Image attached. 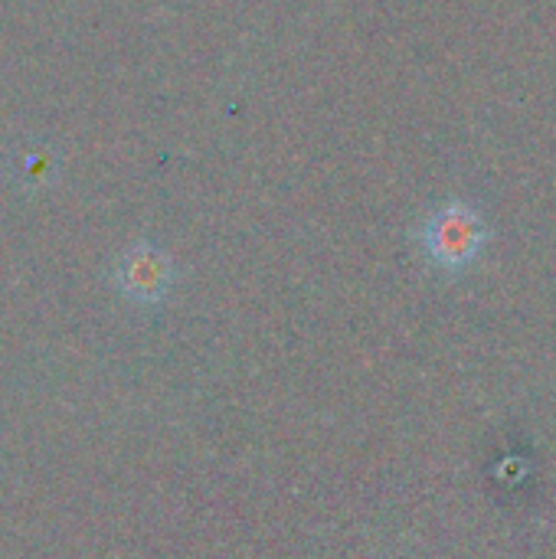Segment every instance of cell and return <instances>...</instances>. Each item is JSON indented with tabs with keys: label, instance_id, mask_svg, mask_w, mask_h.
Instances as JSON below:
<instances>
[{
	"label": "cell",
	"instance_id": "obj_1",
	"mask_svg": "<svg viewBox=\"0 0 556 559\" xmlns=\"http://www.w3.org/2000/svg\"><path fill=\"white\" fill-rule=\"evenodd\" d=\"M416 236H419V249L433 269H439L446 275H462L482 259V252L492 239V226L475 203L446 200V203H436L423 216Z\"/></svg>",
	"mask_w": 556,
	"mask_h": 559
},
{
	"label": "cell",
	"instance_id": "obj_2",
	"mask_svg": "<svg viewBox=\"0 0 556 559\" xmlns=\"http://www.w3.org/2000/svg\"><path fill=\"white\" fill-rule=\"evenodd\" d=\"M128 292L141 295V298H157L167 292L170 285V262L164 252H157L154 246H138L128 259H125V272H121Z\"/></svg>",
	"mask_w": 556,
	"mask_h": 559
}]
</instances>
